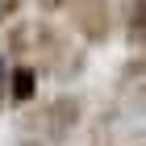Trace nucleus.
Instances as JSON below:
<instances>
[{
	"instance_id": "nucleus-1",
	"label": "nucleus",
	"mask_w": 146,
	"mask_h": 146,
	"mask_svg": "<svg viewBox=\"0 0 146 146\" xmlns=\"http://www.w3.org/2000/svg\"><path fill=\"white\" fill-rule=\"evenodd\" d=\"M67 4H71V29L84 42H92V46L109 42L113 25H117V13H113L109 0H67Z\"/></svg>"
},
{
	"instance_id": "nucleus-2",
	"label": "nucleus",
	"mask_w": 146,
	"mask_h": 146,
	"mask_svg": "<svg viewBox=\"0 0 146 146\" xmlns=\"http://www.w3.org/2000/svg\"><path fill=\"white\" fill-rule=\"evenodd\" d=\"M79 117H84V104L75 100V96H58V100H50V109L42 113V129L50 142H63L67 134H75Z\"/></svg>"
},
{
	"instance_id": "nucleus-3",
	"label": "nucleus",
	"mask_w": 146,
	"mask_h": 146,
	"mask_svg": "<svg viewBox=\"0 0 146 146\" xmlns=\"http://www.w3.org/2000/svg\"><path fill=\"white\" fill-rule=\"evenodd\" d=\"M121 25H125L129 46L142 50V42H146V0H125L121 4Z\"/></svg>"
},
{
	"instance_id": "nucleus-4",
	"label": "nucleus",
	"mask_w": 146,
	"mask_h": 146,
	"mask_svg": "<svg viewBox=\"0 0 146 146\" xmlns=\"http://www.w3.org/2000/svg\"><path fill=\"white\" fill-rule=\"evenodd\" d=\"M34 79H38V75H34V67H17V71H13V79H4L17 104H25V100L38 92V84H34Z\"/></svg>"
},
{
	"instance_id": "nucleus-5",
	"label": "nucleus",
	"mask_w": 146,
	"mask_h": 146,
	"mask_svg": "<svg viewBox=\"0 0 146 146\" xmlns=\"http://www.w3.org/2000/svg\"><path fill=\"white\" fill-rule=\"evenodd\" d=\"M13 17H21V0H0V25H9Z\"/></svg>"
},
{
	"instance_id": "nucleus-6",
	"label": "nucleus",
	"mask_w": 146,
	"mask_h": 146,
	"mask_svg": "<svg viewBox=\"0 0 146 146\" xmlns=\"http://www.w3.org/2000/svg\"><path fill=\"white\" fill-rule=\"evenodd\" d=\"M38 9L42 13H58V9H67V0H38Z\"/></svg>"
},
{
	"instance_id": "nucleus-7",
	"label": "nucleus",
	"mask_w": 146,
	"mask_h": 146,
	"mask_svg": "<svg viewBox=\"0 0 146 146\" xmlns=\"http://www.w3.org/2000/svg\"><path fill=\"white\" fill-rule=\"evenodd\" d=\"M4 79L9 75H4V54H0V100H4Z\"/></svg>"
}]
</instances>
